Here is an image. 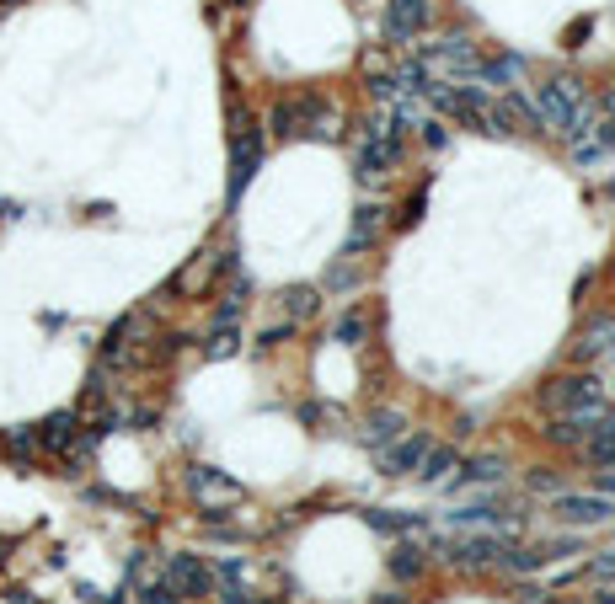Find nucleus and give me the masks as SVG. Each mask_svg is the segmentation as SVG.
Segmentation results:
<instances>
[{"label":"nucleus","instance_id":"1","mask_svg":"<svg viewBox=\"0 0 615 604\" xmlns=\"http://www.w3.org/2000/svg\"><path fill=\"white\" fill-rule=\"evenodd\" d=\"M535 118H541L551 134L583 139V134H589L594 107H589V97H583L578 81H567V75H551V81H541V91H535Z\"/></svg>","mask_w":615,"mask_h":604},{"label":"nucleus","instance_id":"2","mask_svg":"<svg viewBox=\"0 0 615 604\" xmlns=\"http://www.w3.org/2000/svg\"><path fill=\"white\" fill-rule=\"evenodd\" d=\"M428 556H439V562H450L460 572H482V567H503V556H509V540L492 535V530H455V535H434L423 540Z\"/></svg>","mask_w":615,"mask_h":604},{"label":"nucleus","instance_id":"3","mask_svg":"<svg viewBox=\"0 0 615 604\" xmlns=\"http://www.w3.org/2000/svg\"><path fill=\"white\" fill-rule=\"evenodd\" d=\"M418 59L428 65V75H434V81H450V86L476 81V43H471L466 33H444V38H434V43H423Z\"/></svg>","mask_w":615,"mask_h":604},{"label":"nucleus","instance_id":"4","mask_svg":"<svg viewBox=\"0 0 615 604\" xmlns=\"http://www.w3.org/2000/svg\"><path fill=\"white\" fill-rule=\"evenodd\" d=\"M332 113H327V102L321 97H311V91H305V97H289V102H279L268 113V129L279 134V139H300V134H311V139H327L332 129Z\"/></svg>","mask_w":615,"mask_h":604},{"label":"nucleus","instance_id":"5","mask_svg":"<svg viewBox=\"0 0 615 604\" xmlns=\"http://www.w3.org/2000/svg\"><path fill=\"white\" fill-rule=\"evenodd\" d=\"M551 519L567 530H605V524H615V498H605V492H551Z\"/></svg>","mask_w":615,"mask_h":604},{"label":"nucleus","instance_id":"6","mask_svg":"<svg viewBox=\"0 0 615 604\" xmlns=\"http://www.w3.org/2000/svg\"><path fill=\"white\" fill-rule=\"evenodd\" d=\"M402 129H396L391 118H369V129H364V145H359V177H391L396 172V161H402Z\"/></svg>","mask_w":615,"mask_h":604},{"label":"nucleus","instance_id":"7","mask_svg":"<svg viewBox=\"0 0 615 604\" xmlns=\"http://www.w3.org/2000/svg\"><path fill=\"white\" fill-rule=\"evenodd\" d=\"M161 578L172 583L177 599H209V588H214L209 562H204V556H188V551L166 556V572H161Z\"/></svg>","mask_w":615,"mask_h":604},{"label":"nucleus","instance_id":"8","mask_svg":"<svg viewBox=\"0 0 615 604\" xmlns=\"http://www.w3.org/2000/svg\"><path fill=\"white\" fill-rule=\"evenodd\" d=\"M525 129H541V118H535V102H525L519 91H503L482 118V134H525Z\"/></svg>","mask_w":615,"mask_h":604},{"label":"nucleus","instance_id":"9","mask_svg":"<svg viewBox=\"0 0 615 604\" xmlns=\"http://www.w3.org/2000/svg\"><path fill=\"white\" fill-rule=\"evenodd\" d=\"M578 551H583V540H578V535L541 540V546H525V551H514V546H509V556H503V567L525 578V572H546V567H557L562 556H578Z\"/></svg>","mask_w":615,"mask_h":604},{"label":"nucleus","instance_id":"10","mask_svg":"<svg viewBox=\"0 0 615 604\" xmlns=\"http://www.w3.org/2000/svg\"><path fill=\"white\" fill-rule=\"evenodd\" d=\"M188 492L209 508V519L220 514V508L241 503V482H236V476H225V471H214V466H193L188 471Z\"/></svg>","mask_w":615,"mask_h":604},{"label":"nucleus","instance_id":"11","mask_svg":"<svg viewBox=\"0 0 615 604\" xmlns=\"http://www.w3.org/2000/svg\"><path fill=\"white\" fill-rule=\"evenodd\" d=\"M546 412H573V407H589V401H605V385H599L594 375H557L541 391Z\"/></svg>","mask_w":615,"mask_h":604},{"label":"nucleus","instance_id":"12","mask_svg":"<svg viewBox=\"0 0 615 604\" xmlns=\"http://www.w3.org/2000/svg\"><path fill=\"white\" fill-rule=\"evenodd\" d=\"M428 17H434V6L428 0H386V38L391 43H412L428 33Z\"/></svg>","mask_w":615,"mask_h":604},{"label":"nucleus","instance_id":"13","mask_svg":"<svg viewBox=\"0 0 615 604\" xmlns=\"http://www.w3.org/2000/svg\"><path fill=\"white\" fill-rule=\"evenodd\" d=\"M257 161H263V134L252 129V118H236V150H230V193H241L246 182H252Z\"/></svg>","mask_w":615,"mask_h":604},{"label":"nucleus","instance_id":"14","mask_svg":"<svg viewBox=\"0 0 615 604\" xmlns=\"http://www.w3.org/2000/svg\"><path fill=\"white\" fill-rule=\"evenodd\" d=\"M423 455H428L423 433H402V439H391L386 449H380V471H386V476H418Z\"/></svg>","mask_w":615,"mask_h":604},{"label":"nucleus","instance_id":"15","mask_svg":"<svg viewBox=\"0 0 615 604\" xmlns=\"http://www.w3.org/2000/svg\"><path fill=\"white\" fill-rule=\"evenodd\" d=\"M75 439H81V417L75 412H54L49 423H38V449H49V455H70Z\"/></svg>","mask_w":615,"mask_h":604},{"label":"nucleus","instance_id":"16","mask_svg":"<svg viewBox=\"0 0 615 604\" xmlns=\"http://www.w3.org/2000/svg\"><path fill=\"white\" fill-rule=\"evenodd\" d=\"M503 471H509V466H503V455H476L471 466H460L444 487H450V492H466V487H498Z\"/></svg>","mask_w":615,"mask_h":604},{"label":"nucleus","instance_id":"17","mask_svg":"<svg viewBox=\"0 0 615 604\" xmlns=\"http://www.w3.org/2000/svg\"><path fill=\"white\" fill-rule=\"evenodd\" d=\"M386 567H391L396 583H418L423 572H428V546H423V540H396Z\"/></svg>","mask_w":615,"mask_h":604},{"label":"nucleus","instance_id":"18","mask_svg":"<svg viewBox=\"0 0 615 604\" xmlns=\"http://www.w3.org/2000/svg\"><path fill=\"white\" fill-rule=\"evenodd\" d=\"M380 230H386V209H380V204H359V209H353L348 257H353V252H364V246H375V241H380Z\"/></svg>","mask_w":615,"mask_h":604},{"label":"nucleus","instance_id":"19","mask_svg":"<svg viewBox=\"0 0 615 604\" xmlns=\"http://www.w3.org/2000/svg\"><path fill=\"white\" fill-rule=\"evenodd\" d=\"M455 471H460V455H455V449H434V444H428V455H423V466H418V482H423V487H444Z\"/></svg>","mask_w":615,"mask_h":604},{"label":"nucleus","instance_id":"20","mask_svg":"<svg viewBox=\"0 0 615 604\" xmlns=\"http://www.w3.org/2000/svg\"><path fill=\"white\" fill-rule=\"evenodd\" d=\"M391 86H396V97H428V86H434V75H428L423 59H402L391 75Z\"/></svg>","mask_w":615,"mask_h":604},{"label":"nucleus","instance_id":"21","mask_svg":"<svg viewBox=\"0 0 615 604\" xmlns=\"http://www.w3.org/2000/svg\"><path fill=\"white\" fill-rule=\"evenodd\" d=\"M402 428H407V417L396 412V407H386V412H375V417H369L359 439H364L369 449H386V444H391V439H396V433H402Z\"/></svg>","mask_w":615,"mask_h":604},{"label":"nucleus","instance_id":"22","mask_svg":"<svg viewBox=\"0 0 615 604\" xmlns=\"http://www.w3.org/2000/svg\"><path fill=\"white\" fill-rule=\"evenodd\" d=\"M610 353H615V316H599L589 337L578 343V359H610Z\"/></svg>","mask_w":615,"mask_h":604},{"label":"nucleus","instance_id":"23","mask_svg":"<svg viewBox=\"0 0 615 604\" xmlns=\"http://www.w3.org/2000/svg\"><path fill=\"white\" fill-rule=\"evenodd\" d=\"M514 75H519V59H514V54L476 59V81H482V86H503V91H509V86H514Z\"/></svg>","mask_w":615,"mask_h":604},{"label":"nucleus","instance_id":"24","mask_svg":"<svg viewBox=\"0 0 615 604\" xmlns=\"http://www.w3.org/2000/svg\"><path fill=\"white\" fill-rule=\"evenodd\" d=\"M583 455H589L599 471H605V466H615V417H610L605 428H594V433H589V444H583Z\"/></svg>","mask_w":615,"mask_h":604},{"label":"nucleus","instance_id":"25","mask_svg":"<svg viewBox=\"0 0 615 604\" xmlns=\"http://www.w3.org/2000/svg\"><path fill=\"white\" fill-rule=\"evenodd\" d=\"M316 305H321V294L311 289V284H295L284 294V311H289V321H311L316 316Z\"/></svg>","mask_w":615,"mask_h":604},{"label":"nucleus","instance_id":"26","mask_svg":"<svg viewBox=\"0 0 615 604\" xmlns=\"http://www.w3.org/2000/svg\"><path fill=\"white\" fill-rule=\"evenodd\" d=\"M391 123H396L402 134L423 129V123H428V107H423V97H396V113H391Z\"/></svg>","mask_w":615,"mask_h":604},{"label":"nucleus","instance_id":"27","mask_svg":"<svg viewBox=\"0 0 615 604\" xmlns=\"http://www.w3.org/2000/svg\"><path fill=\"white\" fill-rule=\"evenodd\" d=\"M6 455L22 460V466H27V460H38V455H43V449H38V428H17V433H11V439H6Z\"/></svg>","mask_w":615,"mask_h":604},{"label":"nucleus","instance_id":"28","mask_svg":"<svg viewBox=\"0 0 615 604\" xmlns=\"http://www.w3.org/2000/svg\"><path fill=\"white\" fill-rule=\"evenodd\" d=\"M369 530H380V535H402V530H412V519L407 514H396V508H369Z\"/></svg>","mask_w":615,"mask_h":604},{"label":"nucleus","instance_id":"29","mask_svg":"<svg viewBox=\"0 0 615 604\" xmlns=\"http://www.w3.org/2000/svg\"><path fill=\"white\" fill-rule=\"evenodd\" d=\"M364 332H369L364 311H348L343 321H337V343H348V348H359V343H364Z\"/></svg>","mask_w":615,"mask_h":604},{"label":"nucleus","instance_id":"30","mask_svg":"<svg viewBox=\"0 0 615 604\" xmlns=\"http://www.w3.org/2000/svg\"><path fill=\"white\" fill-rule=\"evenodd\" d=\"M241 348V332L236 327H214V337H209V359H230V353H236Z\"/></svg>","mask_w":615,"mask_h":604},{"label":"nucleus","instance_id":"31","mask_svg":"<svg viewBox=\"0 0 615 604\" xmlns=\"http://www.w3.org/2000/svg\"><path fill=\"white\" fill-rule=\"evenodd\" d=\"M583 583H615V551H599L594 562H583Z\"/></svg>","mask_w":615,"mask_h":604},{"label":"nucleus","instance_id":"32","mask_svg":"<svg viewBox=\"0 0 615 604\" xmlns=\"http://www.w3.org/2000/svg\"><path fill=\"white\" fill-rule=\"evenodd\" d=\"M241 311H246V289H230V294H225V305L214 311V327H236Z\"/></svg>","mask_w":615,"mask_h":604},{"label":"nucleus","instance_id":"33","mask_svg":"<svg viewBox=\"0 0 615 604\" xmlns=\"http://www.w3.org/2000/svg\"><path fill=\"white\" fill-rule=\"evenodd\" d=\"M353 284H359V268H353V257H343V262H337V268L327 273V289L343 294V289H353Z\"/></svg>","mask_w":615,"mask_h":604},{"label":"nucleus","instance_id":"34","mask_svg":"<svg viewBox=\"0 0 615 604\" xmlns=\"http://www.w3.org/2000/svg\"><path fill=\"white\" fill-rule=\"evenodd\" d=\"M140 604H177V594L166 578H150V583H140Z\"/></svg>","mask_w":615,"mask_h":604},{"label":"nucleus","instance_id":"35","mask_svg":"<svg viewBox=\"0 0 615 604\" xmlns=\"http://www.w3.org/2000/svg\"><path fill=\"white\" fill-rule=\"evenodd\" d=\"M418 134H423V145H428V150H439L444 139H450V134H444V123H439V118H428V123H423Z\"/></svg>","mask_w":615,"mask_h":604},{"label":"nucleus","instance_id":"36","mask_svg":"<svg viewBox=\"0 0 615 604\" xmlns=\"http://www.w3.org/2000/svg\"><path fill=\"white\" fill-rule=\"evenodd\" d=\"M530 492H557V471H551V466L530 471Z\"/></svg>","mask_w":615,"mask_h":604},{"label":"nucleus","instance_id":"37","mask_svg":"<svg viewBox=\"0 0 615 604\" xmlns=\"http://www.w3.org/2000/svg\"><path fill=\"white\" fill-rule=\"evenodd\" d=\"M220 583H246V562L225 556V562H220Z\"/></svg>","mask_w":615,"mask_h":604},{"label":"nucleus","instance_id":"38","mask_svg":"<svg viewBox=\"0 0 615 604\" xmlns=\"http://www.w3.org/2000/svg\"><path fill=\"white\" fill-rule=\"evenodd\" d=\"M220 604H252V594H246V583H225L220 588Z\"/></svg>","mask_w":615,"mask_h":604},{"label":"nucleus","instance_id":"39","mask_svg":"<svg viewBox=\"0 0 615 604\" xmlns=\"http://www.w3.org/2000/svg\"><path fill=\"white\" fill-rule=\"evenodd\" d=\"M583 604H615V583H594V594Z\"/></svg>","mask_w":615,"mask_h":604},{"label":"nucleus","instance_id":"40","mask_svg":"<svg viewBox=\"0 0 615 604\" xmlns=\"http://www.w3.org/2000/svg\"><path fill=\"white\" fill-rule=\"evenodd\" d=\"M599 113H605L615 123V86H605V97H599Z\"/></svg>","mask_w":615,"mask_h":604},{"label":"nucleus","instance_id":"41","mask_svg":"<svg viewBox=\"0 0 615 604\" xmlns=\"http://www.w3.org/2000/svg\"><path fill=\"white\" fill-rule=\"evenodd\" d=\"M369 604H407V599L396 594V588H386V594H375V599H369Z\"/></svg>","mask_w":615,"mask_h":604},{"label":"nucleus","instance_id":"42","mask_svg":"<svg viewBox=\"0 0 615 604\" xmlns=\"http://www.w3.org/2000/svg\"><path fill=\"white\" fill-rule=\"evenodd\" d=\"M610 193H615V177H610Z\"/></svg>","mask_w":615,"mask_h":604}]
</instances>
